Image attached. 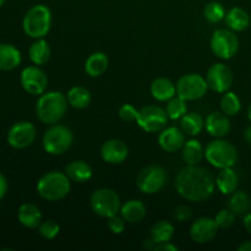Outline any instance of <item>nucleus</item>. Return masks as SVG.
Returning a JSON list of instances; mask_svg holds the SVG:
<instances>
[{
    "label": "nucleus",
    "instance_id": "26",
    "mask_svg": "<svg viewBox=\"0 0 251 251\" xmlns=\"http://www.w3.org/2000/svg\"><path fill=\"white\" fill-rule=\"evenodd\" d=\"M109 59L103 51H96L91 54L85 63V71L91 77H98L107 71Z\"/></svg>",
    "mask_w": 251,
    "mask_h": 251
},
{
    "label": "nucleus",
    "instance_id": "22",
    "mask_svg": "<svg viewBox=\"0 0 251 251\" xmlns=\"http://www.w3.org/2000/svg\"><path fill=\"white\" fill-rule=\"evenodd\" d=\"M21 64V53L9 43H0V70L10 71Z\"/></svg>",
    "mask_w": 251,
    "mask_h": 251
},
{
    "label": "nucleus",
    "instance_id": "2",
    "mask_svg": "<svg viewBox=\"0 0 251 251\" xmlns=\"http://www.w3.org/2000/svg\"><path fill=\"white\" fill-rule=\"evenodd\" d=\"M68 98L59 91L44 92L36 104L37 118L43 124L53 125L60 122L68 109Z\"/></svg>",
    "mask_w": 251,
    "mask_h": 251
},
{
    "label": "nucleus",
    "instance_id": "6",
    "mask_svg": "<svg viewBox=\"0 0 251 251\" xmlns=\"http://www.w3.org/2000/svg\"><path fill=\"white\" fill-rule=\"evenodd\" d=\"M43 149L47 153L59 156L68 151L74 142V135L69 127L53 124L43 135Z\"/></svg>",
    "mask_w": 251,
    "mask_h": 251
},
{
    "label": "nucleus",
    "instance_id": "39",
    "mask_svg": "<svg viewBox=\"0 0 251 251\" xmlns=\"http://www.w3.org/2000/svg\"><path fill=\"white\" fill-rule=\"evenodd\" d=\"M107 220L108 228H109V229L112 230V233H114V234H122L125 230V222H126V221H125L122 216L114 215L112 216V217L107 218Z\"/></svg>",
    "mask_w": 251,
    "mask_h": 251
},
{
    "label": "nucleus",
    "instance_id": "4",
    "mask_svg": "<svg viewBox=\"0 0 251 251\" xmlns=\"http://www.w3.org/2000/svg\"><path fill=\"white\" fill-rule=\"evenodd\" d=\"M51 26V12L46 5H34L26 12L22 21V27L31 38H43Z\"/></svg>",
    "mask_w": 251,
    "mask_h": 251
},
{
    "label": "nucleus",
    "instance_id": "21",
    "mask_svg": "<svg viewBox=\"0 0 251 251\" xmlns=\"http://www.w3.org/2000/svg\"><path fill=\"white\" fill-rule=\"evenodd\" d=\"M17 218L24 227L34 229L41 225L42 213L38 206H36L34 203H24V205L20 206Z\"/></svg>",
    "mask_w": 251,
    "mask_h": 251
},
{
    "label": "nucleus",
    "instance_id": "25",
    "mask_svg": "<svg viewBox=\"0 0 251 251\" xmlns=\"http://www.w3.org/2000/svg\"><path fill=\"white\" fill-rule=\"evenodd\" d=\"M65 173L71 181L85 183L92 178L93 171L85 161H73L65 167Z\"/></svg>",
    "mask_w": 251,
    "mask_h": 251
},
{
    "label": "nucleus",
    "instance_id": "44",
    "mask_svg": "<svg viewBox=\"0 0 251 251\" xmlns=\"http://www.w3.org/2000/svg\"><path fill=\"white\" fill-rule=\"evenodd\" d=\"M156 245H157V243L154 242L151 237H150V239L144 240V243H142V247H144L146 250H153L154 251V249H156Z\"/></svg>",
    "mask_w": 251,
    "mask_h": 251
},
{
    "label": "nucleus",
    "instance_id": "35",
    "mask_svg": "<svg viewBox=\"0 0 251 251\" xmlns=\"http://www.w3.org/2000/svg\"><path fill=\"white\" fill-rule=\"evenodd\" d=\"M226 9L221 2L218 1H211L208 2L203 10V16L211 24H218L226 17Z\"/></svg>",
    "mask_w": 251,
    "mask_h": 251
},
{
    "label": "nucleus",
    "instance_id": "38",
    "mask_svg": "<svg viewBox=\"0 0 251 251\" xmlns=\"http://www.w3.org/2000/svg\"><path fill=\"white\" fill-rule=\"evenodd\" d=\"M137 115H139V110L134 107L132 104H123L119 109V118L124 123H132L137 120Z\"/></svg>",
    "mask_w": 251,
    "mask_h": 251
},
{
    "label": "nucleus",
    "instance_id": "9",
    "mask_svg": "<svg viewBox=\"0 0 251 251\" xmlns=\"http://www.w3.org/2000/svg\"><path fill=\"white\" fill-rule=\"evenodd\" d=\"M167 181L166 171L161 166L151 164L142 169L136 178V185L141 193L152 195L162 190Z\"/></svg>",
    "mask_w": 251,
    "mask_h": 251
},
{
    "label": "nucleus",
    "instance_id": "42",
    "mask_svg": "<svg viewBox=\"0 0 251 251\" xmlns=\"http://www.w3.org/2000/svg\"><path fill=\"white\" fill-rule=\"evenodd\" d=\"M7 193V180L4 176V174L0 173V200L4 199V196Z\"/></svg>",
    "mask_w": 251,
    "mask_h": 251
},
{
    "label": "nucleus",
    "instance_id": "36",
    "mask_svg": "<svg viewBox=\"0 0 251 251\" xmlns=\"http://www.w3.org/2000/svg\"><path fill=\"white\" fill-rule=\"evenodd\" d=\"M235 216L237 215L230 208H225V210H221L216 215L215 222L218 228H221V229H227V228L232 227L234 225Z\"/></svg>",
    "mask_w": 251,
    "mask_h": 251
},
{
    "label": "nucleus",
    "instance_id": "15",
    "mask_svg": "<svg viewBox=\"0 0 251 251\" xmlns=\"http://www.w3.org/2000/svg\"><path fill=\"white\" fill-rule=\"evenodd\" d=\"M220 228L216 225L215 220L210 217H200L191 225L190 238L198 244L210 243L217 235Z\"/></svg>",
    "mask_w": 251,
    "mask_h": 251
},
{
    "label": "nucleus",
    "instance_id": "16",
    "mask_svg": "<svg viewBox=\"0 0 251 251\" xmlns=\"http://www.w3.org/2000/svg\"><path fill=\"white\" fill-rule=\"evenodd\" d=\"M129 156V149L122 140L112 139L105 141L100 147V157L109 164H120Z\"/></svg>",
    "mask_w": 251,
    "mask_h": 251
},
{
    "label": "nucleus",
    "instance_id": "48",
    "mask_svg": "<svg viewBox=\"0 0 251 251\" xmlns=\"http://www.w3.org/2000/svg\"><path fill=\"white\" fill-rule=\"evenodd\" d=\"M4 2H5V0H0V7L2 6V4H4Z\"/></svg>",
    "mask_w": 251,
    "mask_h": 251
},
{
    "label": "nucleus",
    "instance_id": "10",
    "mask_svg": "<svg viewBox=\"0 0 251 251\" xmlns=\"http://www.w3.org/2000/svg\"><path fill=\"white\" fill-rule=\"evenodd\" d=\"M176 95L185 100H196L207 93L208 83L200 74H188L176 82Z\"/></svg>",
    "mask_w": 251,
    "mask_h": 251
},
{
    "label": "nucleus",
    "instance_id": "19",
    "mask_svg": "<svg viewBox=\"0 0 251 251\" xmlns=\"http://www.w3.org/2000/svg\"><path fill=\"white\" fill-rule=\"evenodd\" d=\"M239 185V176L233 168H223L216 176V186L223 195H230Z\"/></svg>",
    "mask_w": 251,
    "mask_h": 251
},
{
    "label": "nucleus",
    "instance_id": "17",
    "mask_svg": "<svg viewBox=\"0 0 251 251\" xmlns=\"http://www.w3.org/2000/svg\"><path fill=\"white\" fill-rule=\"evenodd\" d=\"M158 144L161 149L166 152H176L183 149L185 144V136L184 131L179 127L169 126L161 131L158 136Z\"/></svg>",
    "mask_w": 251,
    "mask_h": 251
},
{
    "label": "nucleus",
    "instance_id": "47",
    "mask_svg": "<svg viewBox=\"0 0 251 251\" xmlns=\"http://www.w3.org/2000/svg\"><path fill=\"white\" fill-rule=\"evenodd\" d=\"M248 118H249V120L251 122V103H250L249 108H248Z\"/></svg>",
    "mask_w": 251,
    "mask_h": 251
},
{
    "label": "nucleus",
    "instance_id": "5",
    "mask_svg": "<svg viewBox=\"0 0 251 251\" xmlns=\"http://www.w3.org/2000/svg\"><path fill=\"white\" fill-rule=\"evenodd\" d=\"M205 158L218 169L233 168L238 161V151L229 141L217 139L206 146Z\"/></svg>",
    "mask_w": 251,
    "mask_h": 251
},
{
    "label": "nucleus",
    "instance_id": "24",
    "mask_svg": "<svg viewBox=\"0 0 251 251\" xmlns=\"http://www.w3.org/2000/svg\"><path fill=\"white\" fill-rule=\"evenodd\" d=\"M120 216L127 223H139L146 216V206L140 200H129L120 207Z\"/></svg>",
    "mask_w": 251,
    "mask_h": 251
},
{
    "label": "nucleus",
    "instance_id": "1",
    "mask_svg": "<svg viewBox=\"0 0 251 251\" xmlns=\"http://www.w3.org/2000/svg\"><path fill=\"white\" fill-rule=\"evenodd\" d=\"M176 190L188 201L201 202L207 200L215 191L216 179L208 169L202 167L188 166L176 176Z\"/></svg>",
    "mask_w": 251,
    "mask_h": 251
},
{
    "label": "nucleus",
    "instance_id": "28",
    "mask_svg": "<svg viewBox=\"0 0 251 251\" xmlns=\"http://www.w3.org/2000/svg\"><path fill=\"white\" fill-rule=\"evenodd\" d=\"M205 156L201 142L196 139L186 141L183 146V159L188 166H196Z\"/></svg>",
    "mask_w": 251,
    "mask_h": 251
},
{
    "label": "nucleus",
    "instance_id": "46",
    "mask_svg": "<svg viewBox=\"0 0 251 251\" xmlns=\"http://www.w3.org/2000/svg\"><path fill=\"white\" fill-rule=\"evenodd\" d=\"M244 137H245V140H247V141L249 142V144L251 145V125H250L249 127H248L247 130H245Z\"/></svg>",
    "mask_w": 251,
    "mask_h": 251
},
{
    "label": "nucleus",
    "instance_id": "11",
    "mask_svg": "<svg viewBox=\"0 0 251 251\" xmlns=\"http://www.w3.org/2000/svg\"><path fill=\"white\" fill-rule=\"evenodd\" d=\"M136 123L146 132L162 131L168 123V115L166 109L159 105H146L139 110Z\"/></svg>",
    "mask_w": 251,
    "mask_h": 251
},
{
    "label": "nucleus",
    "instance_id": "8",
    "mask_svg": "<svg viewBox=\"0 0 251 251\" xmlns=\"http://www.w3.org/2000/svg\"><path fill=\"white\" fill-rule=\"evenodd\" d=\"M211 49L220 59L228 60L237 54L239 49V39L232 29H217L211 37Z\"/></svg>",
    "mask_w": 251,
    "mask_h": 251
},
{
    "label": "nucleus",
    "instance_id": "37",
    "mask_svg": "<svg viewBox=\"0 0 251 251\" xmlns=\"http://www.w3.org/2000/svg\"><path fill=\"white\" fill-rule=\"evenodd\" d=\"M60 232V226L53 220H47L38 226V233L46 239H54Z\"/></svg>",
    "mask_w": 251,
    "mask_h": 251
},
{
    "label": "nucleus",
    "instance_id": "41",
    "mask_svg": "<svg viewBox=\"0 0 251 251\" xmlns=\"http://www.w3.org/2000/svg\"><path fill=\"white\" fill-rule=\"evenodd\" d=\"M179 248L176 247L174 244H172L171 242L167 243H159L156 245V249L154 251H178Z\"/></svg>",
    "mask_w": 251,
    "mask_h": 251
},
{
    "label": "nucleus",
    "instance_id": "40",
    "mask_svg": "<svg viewBox=\"0 0 251 251\" xmlns=\"http://www.w3.org/2000/svg\"><path fill=\"white\" fill-rule=\"evenodd\" d=\"M193 208L188 205H180L174 210V218L179 222H188L193 218Z\"/></svg>",
    "mask_w": 251,
    "mask_h": 251
},
{
    "label": "nucleus",
    "instance_id": "30",
    "mask_svg": "<svg viewBox=\"0 0 251 251\" xmlns=\"http://www.w3.org/2000/svg\"><path fill=\"white\" fill-rule=\"evenodd\" d=\"M69 104L75 109H85L90 105L91 103V93L87 88L82 87V86H74L69 90L68 95Z\"/></svg>",
    "mask_w": 251,
    "mask_h": 251
},
{
    "label": "nucleus",
    "instance_id": "31",
    "mask_svg": "<svg viewBox=\"0 0 251 251\" xmlns=\"http://www.w3.org/2000/svg\"><path fill=\"white\" fill-rule=\"evenodd\" d=\"M228 207L237 216H244L251 208V199L244 190H235L228 202Z\"/></svg>",
    "mask_w": 251,
    "mask_h": 251
},
{
    "label": "nucleus",
    "instance_id": "13",
    "mask_svg": "<svg viewBox=\"0 0 251 251\" xmlns=\"http://www.w3.org/2000/svg\"><path fill=\"white\" fill-rule=\"evenodd\" d=\"M37 130L32 123L19 122L10 127L7 132V144L16 150L31 146L36 140Z\"/></svg>",
    "mask_w": 251,
    "mask_h": 251
},
{
    "label": "nucleus",
    "instance_id": "7",
    "mask_svg": "<svg viewBox=\"0 0 251 251\" xmlns=\"http://www.w3.org/2000/svg\"><path fill=\"white\" fill-rule=\"evenodd\" d=\"M93 212L100 217L109 218L120 212V199L114 190L108 188L97 189L90 199Z\"/></svg>",
    "mask_w": 251,
    "mask_h": 251
},
{
    "label": "nucleus",
    "instance_id": "14",
    "mask_svg": "<svg viewBox=\"0 0 251 251\" xmlns=\"http://www.w3.org/2000/svg\"><path fill=\"white\" fill-rule=\"evenodd\" d=\"M206 81L208 88L218 93H225L229 91L233 85V73L227 65L222 63L213 64L207 71Z\"/></svg>",
    "mask_w": 251,
    "mask_h": 251
},
{
    "label": "nucleus",
    "instance_id": "43",
    "mask_svg": "<svg viewBox=\"0 0 251 251\" xmlns=\"http://www.w3.org/2000/svg\"><path fill=\"white\" fill-rule=\"evenodd\" d=\"M243 225H244L245 229H247L248 232L251 234V212L250 211L244 215V218H243Z\"/></svg>",
    "mask_w": 251,
    "mask_h": 251
},
{
    "label": "nucleus",
    "instance_id": "27",
    "mask_svg": "<svg viewBox=\"0 0 251 251\" xmlns=\"http://www.w3.org/2000/svg\"><path fill=\"white\" fill-rule=\"evenodd\" d=\"M28 56L34 65H44L50 59V47L43 38H38L31 44L28 49Z\"/></svg>",
    "mask_w": 251,
    "mask_h": 251
},
{
    "label": "nucleus",
    "instance_id": "32",
    "mask_svg": "<svg viewBox=\"0 0 251 251\" xmlns=\"http://www.w3.org/2000/svg\"><path fill=\"white\" fill-rule=\"evenodd\" d=\"M174 226L168 221H158L151 228V238L159 244V243L171 242L174 237Z\"/></svg>",
    "mask_w": 251,
    "mask_h": 251
},
{
    "label": "nucleus",
    "instance_id": "45",
    "mask_svg": "<svg viewBox=\"0 0 251 251\" xmlns=\"http://www.w3.org/2000/svg\"><path fill=\"white\" fill-rule=\"evenodd\" d=\"M238 251H251V240H247V242L242 243L239 247L237 248Z\"/></svg>",
    "mask_w": 251,
    "mask_h": 251
},
{
    "label": "nucleus",
    "instance_id": "33",
    "mask_svg": "<svg viewBox=\"0 0 251 251\" xmlns=\"http://www.w3.org/2000/svg\"><path fill=\"white\" fill-rule=\"evenodd\" d=\"M221 110L228 117H234L242 109V103L239 97L234 92H225L223 97L221 98Z\"/></svg>",
    "mask_w": 251,
    "mask_h": 251
},
{
    "label": "nucleus",
    "instance_id": "12",
    "mask_svg": "<svg viewBox=\"0 0 251 251\" xmlns=\"http://www.w3.org/2000/svg\"><path fill=\"white\" fill-rule=\"evenodd\" d=\"M20 81L28 95L41 96L48 87V76L38 66H27L22 70Z\"/></svg>",
    "mask_w": 251,
    "mask_h": 251
},
{
    "label": "nucleus",
    "instance_id": "3",
    "mask_svg": "<svg viewBox=\"0 0 251 251\" xmlns=\"http://www.w3.org/2000/svg\"><path fill=\"white\" fill-rule=\"evenodd\" d=\"M70 181L65 172H48L37 183V193L43 200L59 201L70 193Z\"/></svg>",
    "mask_w": 251,
    "mask_h": 251
},
{
    "label": "nucleus",
    "instance_id": "23",
    "mask_svg": "<svg viewBox=\"0 0 251 251\" xmlns=\"http://www.w3.org/2000/svg\"><path fill=\"white\" fill-rule=\"evenodd\" d=\"M151 95L159 102H167L176 95V86L167 77H158L152 81Z\"/></svg>",
    "mask_w": 251,
    "mask_h": 251
},
{
    "label": "nucleus",
    "instance_id": "18",
    "mask_svg": "<svg viewBox=\"0 0 251 251\" xmlns=\"http://www.w3.org/2000/svg\"><path fill=\"white\" fill-rule=\"evenodd\" d=\"M205 127L211 136L222 139L229 134L230 120L223 112H212L205 119Z\"/></svg>",
    "mask_w": 251,
    "mask_h": 251
},
{
    "label": "nucleus",
    "instance_id": "29",
    "mask_svg": "<svg viewBox=\"0 0 251 251\" xmlns=\"http://www.w3.org/2000/svg\"><path fill=\"white\" fill-rule=\"evenodd\" d=\"M180 126L184 134L189 136H198L205 127V120L198 113H186L180 120Z\"/></svg>",
    "mask_w": 251,
    "mask_h": 251
},
{
    "label": "nucleus",
    "instance_id": "20",
    "mask_svg": "<svg viewBox=\"0 0 251 251\" xmlns=\"http://www.w3.org/2000/svg\"><path fill=\"white\" fill-rule=\"evenodd\" d=\"M226 25L234 32H242L247 29L250 25V15L243 7L234 6L226 14Z\"/></svg>",
    "mask_w": 251,
    "mask_h": 251
},
{
    "label": "nucleus",
    "instance_id": "34",
    "mask_svg": "<svg viewBox=\"0 0 251 251\" xmlns=\"http://www.w3.org/2000/svg\"><path fill=\"white\" fill-rule=\"evenodd\" d=\"M167 115H168L169 119L176 120L181 119L184 115L188 112V107H186V100H183L181 97H176L174 96L172 100H168L166 107Z\"/></svg>",
    "mask_w": 251,
    "mask_h": 251
}]
</instances>
